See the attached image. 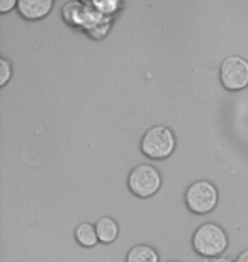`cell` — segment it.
<instances>
[{"label":"cell","mask_w":248,"mask_h":262,"mask_svg":"<svg viewBox=\"0 0 248 262\" xmlns=\"http://www.w3.org/2000/svg\"><path fill=\"white\" fill-rule=\"evenodd\" d=\"M228 233L218 223H204L192 235V249L199 255L209 259L221 257L228 249Z\"/></svg>","instance_id":"6da1fadb"},{"label":"cell","mask_w":248,"mask_h":262,"mask_svg":"<svg viewBox=\"0 0 248 262\" xmlns=\"http://www.w3.org/2000/svg\"><path fill=\"white\" fill-rule=\"evenodd\" d=\"M175 145L177 138L168 126H153L141 138V151L153 160L168 159L175 150Z\"/></svg>","instance_id":"7a4b0ae2"},{"label":"cell","mask_w":248,"mask_h":262,"mask_svg":"<svg viewBox=\"0 0 248 262\" xmlns=\"http://www.w3.org/2000/svg\"><path fill=\"white\" fill-rule=\"evenodd\" d=\"M219 192L211 181H196L187 187L186 204L192 213L208 214L218 206Z\"/></svg>","instance_id":"3957f363"},{"label":"cell","mask_w":248,"mask_h":262,"mask_svg":"<svg viewBox=\"0 0 248 262\" xmlns=\"http://www.w3.org/2000/svg\"><path fill=\"white\" fill-rule=\"evenodd\" d=\"M128 187L134 196L151 198L155 196L162 187V176L155 167L150 164L136 165L128 177Z\"/></svg>","instance_id":"277c9868"},{"label":"cell","mask_w":248,"mask_h":262,"mask_svg":"<svg viewBox=\"0 0 248 262\" xmlns=\"http://www.w3.org/2000/svg\"><path fill=\"white\" fill-rule=\"evenodd\" d=\"M219 78L223 87L228 91H243L248 85V61L238 55L226 56L219 68Z\"/></svg>","instance_id":"5b68a950"},{"label":"cell","mask_w":248,"mask_h":262,"mask_svg":"<svg viewBox=\"0 0 248 262\" xmlns=\"http://www.w3.org/2000/svg\"><path fill=\"white\" fill-rule=\"evenodd\" d=\"M53 0H19L17 10L20 17L28 20H39L44 19L51 12Z\"/></svg>","instance_id":"8992f818"},{"label":"cell","mask_w":248,"mask_h":262,"mask_svg":"<svg viewBox=\"0 0 248 262\" xmlns=\"http://www.w3.org/2000/svg\"><path fill=\"white\" fill-rule=\"evenodd\" d=\"M96 230L99 235V242L104 245H109L116 242V238L119 237V225L114 218L102 216L96 222Z\"/></svg>","instance_id":"52a82bcc"},{"label":"cell","mask_w":248,"mask_h":262,"mask_svg":"<svg viewBox=\"0 0 248 262\" xmlns=\"http://www.w3.org/2000/svg\"><path fill=\"white\" fill-rule=\"evenodd\" d=\"M75 240L82 247H96L99 244V235H97V230H96V225L88 223V222H83V223H78L77 228H75Z\"/></svg>","instance_id":"ba28073f"},{"label":"cell","mask_w":248,"mask_h":262,"mask_svg":"<svg viewBox=\"0 0 248 262\" xmlns=\"http://www.w3.org/2000/svg\"><path fill=\"white\" fill-rule=\"evenodd\" d=\"M126 262H160V255L151 245L138 244L129 249L126 255Z\"/></svg>","instance_id":"9c48e42d"},{"label":"cell","mask_w":248,"mask_h":262,"mask_svg":"<svg viewBox=\"0 0 248 262\" xmlns=\"http://www.w3.org/2000/svg\"><path fill=\"white\" fill-rule=\"evenodd\" d=\"M12 77V63L7 58H0V87L7 85Z\"/></svg>","instance_id":"30bf717a"},{"label":"cell","mask_w":248,"mask_h":262,"mask_svg":"<svg viewBox=\"0 0 248 262\" xmlns=\"http://www.w3.org/2000/svg\"><path fill=\"white\" fill-rule=\"evenodd\" d=\"M96 7L102 10L104 14H110L112 10H116L119 7V4H116V2H96Z\"/></svg>","instance_id":"8fae6325"},{"label":"cell","mask_w":248,"mask_h":262,"mask_svg":"<svg viewBox=\"0 0 248 262\" xmlns=\"http://www.w3.org/2000/svg\"><path fill=\"white\" fill-rule=\"evenodd\" d=\"M17 9V2L15 0H0V12L2 14H7L9 10H12V9Z\"/></svg>","instance_id":"7c38bea8"},{"label":"cell","mask_w":248,"mask_h":262,"mask_svg":"<svg viewBox=\"0 0 248 262\" xmlns=\"http://www.w3.org/2000/svg\"><path fill=\"white\" fill-rule=\"evenodd\" d=\"M235 262H248V249L241 250V252H240L238 255H236Z\"/></svg>","instance_id":"4fadbf2b"},{"label":"cell","mask_w":248,"mask_h":262,"mask_svg":"<svg viewBox=\"0 0 248 262\" xmlns=\"http://www.w3.org/2000/svg\"><path fill=\"white\" fill-rule=\"evenodd\" d=\"M209 262H235V260H231V257H226V255H221V257L211 259Z\"/></svg>","instance_id":"5bb4252c"},{"label":"cell","mask_w":248,"mask_h":262,"mask_svg":"<svg viewBox=\"0 0 248 262\" xmlns=\"http://www.w3.org/2000/svg\"><path fill=\"white\" fill-rule=\"evenodd\" d=\"M167 262H178V260H167Z\"/></svg>","instance_id":"9a60e30c"}]
</instances>
